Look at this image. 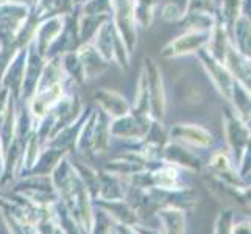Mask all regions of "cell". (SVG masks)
I'll return each instance as SVG.
<instances>
[{
    "label": "cell",
    "instance_id": "cell-3",
    "mask_svg": "<svg viewBox=\"0 0 251 234\" xmlns=\"http://www.w3.org/2000/svg\"><path fill=\"white\" fill-rule=\"evenodd\" d=\"M200 56L203 59V64L207 69V72L211 74L215 86L223 92L225 97L229 99L231 92H232V84H234V80H232L231 74L225 69V66L222 63H219L217 59H214L211 55H207L203 49L200 50Z\"/></svg>",
    "mask_w": 251,
    "mask_h": 234
},
{
    "label": "cell",
    "instance_id": "cell-2",
    "mask_svg": "<svg viewBox=\"0 0 251 234\" xmlns=\"http://www.w3.org/2000/svg\"><path fill=\"white\" fill-rule=\"evenodd\" d=\"M209 33L211 31H190L187 34H183L178 39L172 41L170 44L162 50L164 56H181V55H189L194 53L197 50H201L207 41H209Z\"/></svg>",
    "mask_w": 251,
    "mask_h": 234
},
{
    "label": "cell",
    "instance_id": "cell-7",
    "mask_svg": "<svg viewBox=\"0 0 251 234\" xmlns=\"http://www.w3.org/2000/svg\"><path fill=\"white\" fill-rule=\"evenodd\" d=\"M181 16H183V13L179 11V8L175 3H167L166 8H164L162 17L166 21H176V19H179Z\"/></svg>",
    "mask_w": 251,
    "mask_h": 234
},
{
    "label": "cell",
    "instance_id": "cell-5",
    "mask_svg": "<svg viewBox=\"0 0 251 234\" xmlns=\"http://www.w3.org/2000/svg\"><path fill=\"white\" fill-rule=\"evenodd\" d=\"M156 5L158 0H133L134 21L142 27H149L153 21V11Z\"/></svg>",
    "mask_w": 251,
    "mask_h": 234
},
{
    "label": "cell",
    "instance_id": "cell-4",
    "mask_svg": "<svg viewBox=\"0 0 251 234\" xmlns=\"http://www.w3.org/2000/svg\"><path fill=\"white\" fill-rule=\"evenodd\" d=\"M76 55H78L81 66H83L84 80H89V78L97 77L103 69L106 67V61L99 55V52L94 47L86 46Z\"/></svg>",
    "mask_w": 251,
    "mask_h": 234
},
{
    "label": "cell",
    "instance_id": "cell-6",
    "mask_svg": "<svg viewBox=\"0 0 251 234\" xmlns=\"http://www.w3.org/2000/svg\"><path fill=\"white\" fill-rule=\"evenodd\" d=\"M236 25V46L242 55H250V21L242 16L234 22Z\"/></svg>",
    "mask_w": 251,
    "mask_h": 234
},
{
    "label": "cell",
    "instance_id": "cell-1",
    "mask_svg": "<svg viewBox=\"0 0 251 234\" xmlns=\"http://www.w3.org/2000/svg\"><path fill=\"white\" fill-rule=\"evenodd\" d=\"M111 8L116 11V31L124 41L128 52L136 44V21L133 14V0H111Z\"/></svg>",
    "mask_w": 251,
    "mask_h": 234
}]
</instances>
